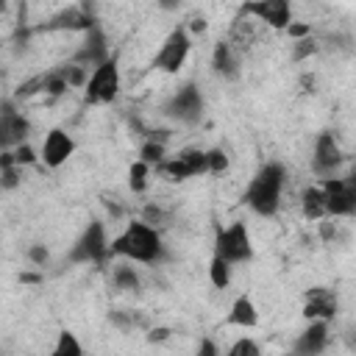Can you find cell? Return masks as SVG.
<instances>
[{
  "mask_svg": "<svg viewBox=\"0 0 356 356\" xmlns=\"http://www.w3.org/2000/svg\"><path fill=\"white\" fill-rule=\"evenodd\" d=\"M108 250H111V256H120L122 261L147 264V267H156L167 259L161 231L142 220H131L117 236H111Z\"/></svg>",
  "mask_w": 356,
  "mask_h": 356,
  "instance_id": "6da1fadb",
  "label": "cell"
},
{
  "mask_svg": "<svg viewBox=\"0 0 356 356\" xmlns=\"http://www.w3.org/2000/svg\"><path fill=\"white\" fill-rule=\"evenodd\" d=\"M286 186V167L281 161H267L250 178L242 200L259 217H275L281 209V195Z\"/></svg>",
  "mask_w": 356,
  "mask_h": 356,
  "instance_id": "7a4b0ae2",
  "label": "cell"
},
{
  "mask_svg": "<svg viewBox=\"0 0 356 356\" xmlns=\"http://www.w3.org/2000/svg\"><path fill=\"white\" fill-rule=\"evenodd\" d=\"M108 231H106V222L92 217L83 231L75 236V242L70 245L67 250V261L70 264H106L111 250H108Z\"/></svg>",
  "mask_w": 356,
  "mask_h": 356,
  "instance_id": "3957f363",
  "label": "cell"
},
{
  "mask_svg": "<svg viewBox=\"0 0 356 356\" xmlns=\"http://www.w3.org/2000/svg\"><path fill=\"white\" fill-rule=\"evenodd\" d=\"M122 89V78H120V61L117 56L111 53L103 64H97L86 83H83V100L92 103V106H106V103H114L117 95Z\"/></svg>",
  "mask_w": 356,
  "mask_h": 356,
  "instance_id": "277c9868",
  "label": "cell"
},
{
  "mask_svg": "<svg viewBox=\"0 0 356 356\" xmlns=\"http://www.w3.org/2000/svg\"><path fill=\"white\" fill-rule=\"evenodd\" d=\"M211 256L228 261L231 267L250 261L253 259V239H250L248 225L242 220H234L231 225L217 228V234H214V253Z\"/></svg>",
  "mask_w": 356,
  "mask_h": 356,
  "instance_id": "5b68a950",
  "label": "cell"
},
{
  "mask_svg": "<svg viewBox=\"0 0 356 356\" xmlns=\"http://www.w3.org/2000/svg\"><path fill=\"white\" fill-rule=\"evenodd\" d=\"M189 53H192V33L186 31V25H175V28L164 36L161 47L156 50V56H153V70L167 72V75H175V72L186 64Z\"/></svg>",
  "mask_w": 356,
  "mask_h": 356,
  "instance_id": "8992f818",
  "label": "cell"
},
{
  "mask_svg": "<svg viewBox=\"0 0 356 356\" xmlns=\"http://www.w3.org/2000/svg\"><path fill=\"white\" fill-rule=\"evenodd\" d=\"M203 111H206V100H203L197 83H192V81L178 86L164 103V114L170 120H178L181 125H197L203 120Z\"/></svg>",
  "mask_w": 356,
  "mask_h": 356,
  "instance_id": "52a82bcc",
  "label": "cell"
},
{
  "mask_svg": "<svg viewBox=\"0 0 356 356\" xmlns=\"http://www.w3.org/2000/svg\"><path fill=\"white\" fill-rule=\"evenodd\" d=\"M320 189L325 195V217L342 220L356 214V181L353 178H325L320 181Z\"/></svg>",
  "mask_w": 356,
  "mask_h": 356,
  "instance_id": "ba28073f",
  "label": "cell"
},
{
  "mask_svg": "<svg viewBox=\"0 0 356 356\" xmlns=\"http://www.w3.org/2000/svg\"><path fill=\"white\" fill-rule=\"evenodd\" d=\"M345 161V150L339 145V139L334 136V131H320L314 136V145H312V170L320 181L325 178H334L337 170L342 167Z\"/></svg>",
  "mask_w": 356,
  "mask_h": 356,
  "instance_id": "9c48e42d",
  "label": "cell"
},
{
  "mask_svg": "<svg viewBox=\"0 0 356 356\" xmlns=\"http://www.w3.org/2000/svg\"><path fill=\"white\" fill-rule=\"evenodd\" d=\"M108 56H111L108 36H106V31H103L100 22H97V25H92L89 31H83V36H81V42H78V47H75L70 64H75V67L92 72V70H95L97 64H103Z\"/></svg>",
  "mask_w": 356,
  "mask_h": 356,
  "instance_id": "30bf717a",
  "label": "cell"
},
{
  "mask_svg": "<svg viewBox=\"0 0 356 356\" xmlns=\"http://www.w3.org/2000/svg\"><path fill=\"white\" fill-rule=\"evenodd\" d=\"M31 131H33L31 120L14 103H3L0 106V153L25 145Z\"/></svg>",
  "mask_w": 356,
  "mask_h": 356,
  "instance_id": "8fae6325",
  "label": "cell"
},
{
  "mask_svg": "<svg viewBox=\"0 0 356 356\" xmlns=\"http://www.w3.org/2000/svg\"><path fill=\"white\" fill-rule=\"evenodd\" d=\"M75 139L72 134H67L64 128H50L42 139V147H39V161L47 167V170H58L64 167L72 156H75Z\"/></svg>",
  "mask_w": 356,
  "mask_h": 356,
  "instance_id": "7c38bea8",
  "label": "cell"
},
{
  "mask_svg": "<svg viewBox=\"0 0 356 356\" xmlns=\"http://www.w3.org/2000/svg\"><path fill=\"white\" fill-rule=\"evenodd\" d=\"M242 17H256L259 22L270 25L273 31H286V25L292 22V6L286 0H253L239 6Z\"/></svg>",
  "mask_w": 356,
  "mask_h": 356,
  "instance_id": "4fadbf2b",
  "label": "cell"
},
{
  "mask_svg": "<svg viewBox=\"0 0 356 356\" xmlns=\"http://www.w3.org/2000/svg\"><path fill=\"white\" fill-rule=\"evenodd\" d=\"M331 342V323L325 320H309L306 328L295 337L292 353L295 356H323Z\"/></svg>",
  "mask_w": 356,
  "mask_h": 356,
  "instance_id": "5bb4252c",
  "label": "cell"
},
{
  "mask_svg": "<svg viewBox=\"0 0 356 356\" xmlns=\"http://www.w3.org/2000/svg\"><path fill=\"white\" fill-rule=\"evenodd\" d=\"M337 295L325 286H312L306 295H303V317L306 320H325L331 323L337 317Z\"/></svg>",
  "mask_w": 356,
  "mask_h": 356,
  "instance_id": "9a60e30c",
  "label": "cell"
},
{
  "mask_svg": "<svg viewBox=\"0 0 356 356\" xmlns=\"http://www.w3.org/2000/svg\"><path fill=\"white\" fill-rule=\"evenodd\" d=\"M211 70L222 81H236L242 75V56L231 42H217L211 50Z\"/></svg>",
  "mask_w": 356,
  "mask_h": 356,
  "instance_id": "2e32d148",
  "label": "cell"
},
{
  "mask_svg": "<svg viewBox=\"0 0 356 356\" xmlns=\"http://www.w3.org/2000/svg\"><path fill=\"white\" fill-rule=\"evenodd\" d=\"M225 323L234 325V328H245V331L248 328H256L259 325V309H256L253 298L250 295H236L234 303H231V309H228Z\"/></svg>",
  "mask_w": 356,
  "mask_h": 356,
  "instance_id": "e0dca14e",
  "label": "cell"
},
{
  "mask_svg": "<svg viewBox=\"0 0 356 356\" xmlns=\"http://www.w3.org/2000/svg\"><path fill=\"white\" fill-rule=\"evenodd\" d=\"M300 211L312 222H320L325 217V195H323L320 184H312L300 192Z\"/></svg>",
  "mask_w": 356,
  "mask_h": 356,
  "instance_id": "ac0fdd59",
  "label": "cell"
},
{
  "mask_svg": "<svg viewBox=\"0 0 356 356\" xmlns=\"http://www.w3.org/2000/svg\"><path fill=\"white\" fill-rule=\"evenodd\" d=\"M111 281L122 292H139V286H142V278H139V273H136V267L131 261L111 264Z\"/></svg>",
  "mask_w": 356,
  "mask_h": 356,
  "instance_id": "d6986e66",
  "label": "cell"
},
{
  "mask_svg": "<svg viewBox=\"0 0 356 356\" xmlns=\"http://www.w3.org/2000/svg\"><path fill=\"white\" fill-rule=\"evenodd\" d=\"M175 159L184 164V170L189 172V178H197V175H206L209 167H206V150L203 147H181L175 153Z\"/></svg>",
  "mask_w": 356,
  "mask_h": 356,
  "instance_id": "ffe728a7",
  "label": "cell"
},
{
  "mask_svg": "<svg viewBox=\"0 0 356 356\" xmlns=\"http://www.w3.org/2000/svg\"><path fill=\"white\" fill-rule=\"evenodd\" d=\"M108 323L114 325V328H120V331H134V328H150L147 325V317L142 314V312H131V309H114V312H108Z\"/></svg>",
  "mask_w": 356,
  "mask_h": 356,
  "instance_id": "44dd1931",
  "label": "cell"
},
{
  "mask_svg": "<svg viewBox=\"0 0 356 356\" xmlns=\"http://www.w3.org/2000/svg\"><path fill=\"white\" fill-rule=\"evenodd\" d=\"M47 356H83V345H81V339H78L75 331L61 328Z\"/></svg>",
  "mask_w": 356,
  "mask_h": 356,
  "instance_id": "7402d4cb",
  "label": "cell"
},
{
  "mask_svg": "<svg viewBox=\"0 0 356 356\" xmlns=\"http://www.w3.org/2000/svg\"><path fill=\"white\" fill-rule=\"evenodd\" d=\"M164 159H167V145L153 142V139H145V142L139 145V161H142V164H147L150 170H156Z\"/></svg>",
  "mask_w": 356,
  "mask_h": 356,
  "instance_id": "603a6c76",
  "label": "cell"
},
{
  "mask_svg": "<svg viewBox=\"0 0 356 356\" xmlns=\"http://www.w3.org/2000/svg\"><path fill=\"white\" fill-rule=\"evenodd\" d=\"M128 186H131V192H134V195H145V192H147V186H150V167H147V164H142L139 159L128 167Z\"/></svg>",
  "mask_w": 356,
  "mask_h": 356,
  "instance_id": "cb8c5ba5",
  "label": "cell"
},
{
  "mask_svg": "<svg viewBox=\"0 0 356 356\" xmlns=\"http://www.w3.org/2000/svg\"><path fill=\"white\" fill-rule=\"evenodd\" d=\"M231 270H234V267H231L228 261L211 256V261H209V281H211L217 289H225V286L231 284Z\"/></svg>",
  "mask_w": 356,
  "mask_h": 356,
  "instance_id": "d4e9b609",
  "label": "cell"
},
{
  "mask_svg": "<svg viewBox=\"0 0 356 356\" xmlns=\"http://www.w3.org/2000/svg\"><path fill=\"white\" fill-rule=\"evenodd\" d=\"M206 167H209L211 175H222L231 167V159H228V153L222 147H209L206 150Z\"/></svg>",
  "mask_w": 356,
  "mask_h": 356,
  "instance_id": "484cf974",
  "label": "cell"
},
{
  "mask_svg": "<svg viewBox=\"0 0 356 356\" xmlns=\"http://www.w3.org/2000/svg\"><path fill=\"white\" fill-rule=\"evenodd\" d=\"M67 89H70V86H67V81L61 78L58 70H53V72H47V75L42 78V92L50 95V97H61Z\"/></svg>",
  "mask_w": 356,
  "mask_h": 356,
  "instance_id": "4316f807",
  "label": "cell"
},
{
  "mask_svg": "<svg viewBox=\"0 0 356 356\" xmlns=\"http://www.w3.org/2000/svg\"><path fill=\"white\" fill-rule=\"evenodd\" d=\"M222 356H261V350H259V342H256V339H250V337H239Z\"/></svg>",
  "mask_w": 356,
  "mask_h": 356,
  "instance_id": "83f0119b",
  "label": "cell"
},
{
  "mask_svg": "<svg viewBox=\"0 0 356 356\" xmlns=\"http://www.w3.org/2000/svg\"><path fill=\"white\" fill-rule=\"evenodd\" d=\"M58 72L67 81V86H75V89H83V83L89 78V72L81 70V67H75V64H64V67H58Z\"/></svg>",
  "mask_w": 356,
  "mask_h": 356,
  "instance_id": "f1b7e54d",
  "label": "cell"
},
{
  "mask_svg": "<svg viewBox=\"0 0 356 356\" xmlns=\"http://www.w3.org/2000/svg\"><path fill=\"white\" fill-rule=\"evenodd\" d=\"M317 50H320V47H317V42H314V36L298 39V42L292 44V61H306V58H312Z\"/></svg>",
  "mask_w": 356,
  "mask_h": 356,
  "instance_id": "f546056e",
  "label": "cell"
},
{
  "mask_svg": "<svg viewBox=\"0 0 356 356\" xmlns=\"http://www.w3.org/2000/svg\"><path fill=\"white\" fill-rule=\"evenodd\" d=\"M11 153H14V164H17V170H19V167H31V164H36V161H39V153H36L28 142H25V145H19V147H14Z\"/></svg>",
  "mask_w": 356,
  "mask_h": 356,
  "instance_id": "4dcf8cb0",
  "label": "cell"
},
{
  "mask_svg": "<svg viewBox=\"0 0 356 356\" xmlns=\"http://www.w3.org/2000/svg\"><path fill=\"white\" fill-rule=\"evenodd\" d=\"M170 220V214L161 209V206H156V203H150V206H145V211H142V222H147V225H153V228H159V225H164Z\"/></svg>",
  "mask_w": 356,
  "mask_h": 356,
  "instance_id": "1f68e13d",
  "label": "cell"
},
{
  "mask_svg": "<svg viewBox=\"0 0 356 356\" xmlns=\"http://www.w3.org/2000/svg\"><path fill=\"white\" fill-rule=\"evenodd\" d=\"M28 261H31L33 267H44V264L50 261V250H47L44 245H39V242H36V245H31V248H28Z\"/></svg>",
  "mask_w": 356,
  "mask_h": 356,
  "instance_id": "d6a6232c",
  "label": "cell"
},
{
  "mask_svg": "<svg viewBox=\"0 0 356 356\" xmlns=\"http://www.w3.org/2000/svg\"><path fill=\"white\" fill-rule=\"evenodd\" d=\"M170 337H172V328H170V325H150V328H147V334H145V339H147L150 345L167 342Z\"/></svg>",
  "mask_w": 356,
  "mask_h": 356,
  "instance_id": "836d02e7",
  "label": "cell"
},
{
  "mask_svg": "<svg viewBox=\"0 0 356 356\" xmlns=\"http://www.w3.org/2000/svg\"><path fill=\"white\" fill-rule=\"evenodd\" d=\"M19 184H22V178H19V170H17V167H11V170H3V172H0V192L17 189Z\"/></svg>",
  "mask_w": 356,
  "mask_h": 356,
  "instance_id": "e575fe53",
  "label": "cell"
},
{
  "mask_svg": "<svg viewBox=\"0 0 356 356\" xmlns=\"http://www.w3.org/2000/svg\"><path fill=\"white\" fill-rule=\"evenodd\" d=\"M339 236V222H334L331 217H323L320 220V239L323 242H334Z\"/></svg>",
  "mask_w": 356,
  "mask_h": 356,
  "instance_id": "d590c367",
  "label": "cell"
},
{
  "mask_svg": "<svg viewBox=\"0 0 356 356\" xmlns=\"http://www.w3.org/2000/svg\"><path fill=\"white\" fill-rule=\"evenodd\" d=\"M286 36L292 39V42H298V39H306V36H312V25L309 22H289L286 25Z\"/></svg>",
  "mask_w": 356,
  "mask_h": 356,
  "instance_id": "8d00e7d4",
  "label": "cell"
},
{
  "mask_svg": "<svg viewBox=\"0 0 356 356\" xmlns=\"http://www.w3.org/2000/svg\"><path fill=\"white\" fill-rule=\"evenodd\" d=\"M195 356H222V350H220V345L211 337H203L200 345H197V350H195Z\"/></svg>",
  "mask_w": 356,
  "mask_h": 356,
  "instance_id": "74e56055",
  "label": "cell"
},
{
  "mask_svg": "<svg viewBox=\"0 0 356 356\" xmlns=\"http://www.w3.org/2000/svg\"><path fill=\"white\" fill-rule=\"evenodd\" d=\"M11 167H17V164H14V153H11V150H3V153H0V172H3V170H11Z\"/></svg>",
  "mask_w": 356,
  "mask_h": 356,
  "instance_id": "f35d334b",
  "label": "cell"
},
{
  "mask_svg": "<svg viewBox=\"0 0 356 356\" xmlns=\"http://www.w3.org/2000/svg\"><path fill=\"white\" fill-rule=\"evenodd\" d=\"M17 281H19V284H42V275H39V273H19Z\"/></svg>",
  "mask_w": 356,
  "mask_h": 356,
  "instance_id": "ab89813d",
  "label": "cell"
},
{
  "mask_svg": "<svg viewBox=\"0 0 356 356\" xmlns=\"http://www.w3.org/2000/svg\"><path fill=\"white\" fill-rule=\"evenodd\" d=\"M186 31H195V33L200 31V33H203V31H206V19H203V17H195V19L189 22V28H186Z\"/></svg>",
  "mask_w": 356,
  "mask_h": 356,
  "instance_id": "60d3db41",
  "label": "cell"
},
{
  "mask_svg": "<svg viewBox=\"0 0 356 356\" xmlns=\"http://www.w3.org/2000/svg\"><path fill=\"white\" fill-rule=\"evenodd\" d=\"M106 203V209H108V214H111V220H117V217H122V209L117 206V203H111V200H103Z\"/></svg>",
  "mask_w": 356,
  "mask_h": 356,
  "instance_id": "b9f144b4",
  "label": "cell"
},
{
  "mask_svg": "<svg viewBox=\"0 0 356 356\" xmlns=\"http://www.w3.org/2000/svg\"><path fill=\"white\" fill-rule=\"evenodd\" d=\"M300 83L306 86V92H314V75H303V78H300Z\"/></svg>",
  "mask_w": 356,
  "mask_h": 356,
  "instance_id": "7bdbcfd3",
  "label": "cell"
},
{
  "mask_svg": "<svg viewBox=\"0 0 356 356\" xmlns=\"http://www.w3.org/2000/svg\"><path fill=\"white\" fill-rule=\"evenodd\" d=\"M284 356H295V353H292V350H286V353H284Z\"/></svg>",
  "mask_w": 356,
  "mask_h": 356,
  "instance_id": "ee69618b",
  "label": "cell"
}]
</instances>
